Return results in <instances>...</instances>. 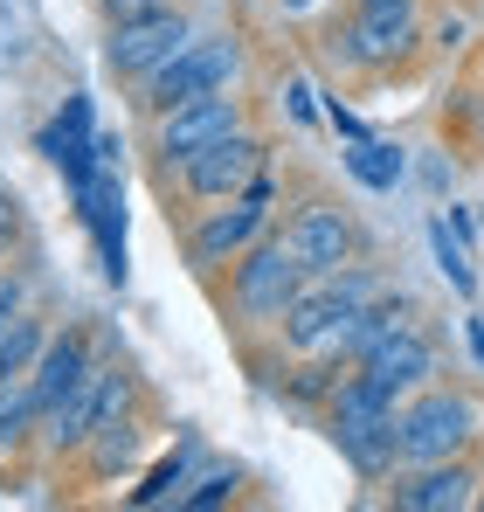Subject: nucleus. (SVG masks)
Wrapping results in <instances>:
<instances>
[{
  "instance_id": "f257e3e1",
  "label": "nucleus",
  "mask_w": 484,
  "mask_h": 512,
  "mask_svg": "<svg viewBox=\"0 0 484 512\" xmlns=\"http://www.w3.org/2000/svg\"><path fill=\"white\" fill-rule=\"evenodd\" d=\"M325 436L360 485H388L402 471V402L388 388H374L360 367L339 374V388L325 402Z\"/></svg>"
},
{
  "instance_id": "f03ea898",
  "label": "nucleus",
  "mask_w": 484,
  "mask_h": 512,
  "mask_svg": "<svg viewBox=\"0 0 484 512\" xmlns=\"http://www.w3.org/2000/svg\"><path fill=\"white\" fill-rule=\"evenodd\" d=\"M312 270L291 256V243L270 229V236H256L249 250L229 263V312H236L242 333H277V319H284V305L298 298V284H305Z\"/></svg>"
},
{
  "instance_id": "7ed1b4c3",
  "label": "nucleus",
  "mask_w": 484,
  "mask_h": 512,
  "mask_svg": "<svg viewBox=\"0 0 484 512\" xmlns=\"http://www.w3.org/2000/svg\"><path fill=\"white\" fill-rule=\"evenodd\" d=\"M277 229V180L270 167L256 173L249 187H242L236 201H215V208H201V222L187 229V263L208 277V270H222V263H236L256 236H270Z\"/></svg>"
},
{
  "instance_id": "20e7f679",
  "label": "nucleus",
  "mask_w": 484,
  "mask_h": 512,
  "mask_svg": "<svg viewBox=\"0 0 484 512\" xmlns=\"http://www.w3.org/2000/svg\"><path fill=\"white\" fill-rule=\"evenodd\" d=\"M194 42V14L187 7H153V14H132V21H104V70L118 84H146L153 70H166L180 49Z\"/></svg>"
},
{
  "instance_id": "39448f33",
  "label": "nucleus",
  "mask_w": 484,
  "mask_h": 512,
  "mask_svg": "<svg viewBox=\"0 0 484 512\" xmlns=\"http://www.w3.org/2000/svg\"><path fill=\"white\" fill-rule=\"evenodd\" d=\"M478 436V402L464 388H415L402 402V464H436V457H464Z\"/></svg>"
},
{
  "instance_id": "423d86ee",
  "label": "nucleus",
  "mask_w": 484,
  "mask_h": 512,
  "mask_svg": "<svg viewBox=\"0 0 484 512\" xmlns=\"http://www.w3.org/2000/svg\"><path fill=\"white\" fill-rule=\"evenodd\" d=\"M242 77V42H187L166 70H153L146 84H139V118H166L173 104H194V97H208V90H236Z\"/></svg>"
},
{
  "instance_id": "0eeeda50",
  "label": "nucleus",
  "mask_w": 484,
  "mask_h": 512,
  "mask_svg": "<svg viewBox=\"0 0 484 512\" xmlns=\"http://www.w3.org/2000/svg\"><path fill=\"white\" fill-rule=\"evenodd\" d=\"M415 42H422V21H415V14H367V7H353L346 21L325 28V49H332L346 70H360V77L402 70L408 56H415Z\"/></svg>"
},
{
  "instance_id": "6e6552de",
  "label": "nucleus",
  "mask_w": 484,
  "mask_h": 512,
  "mask_svg": "<svg viewBox=\"0 0 484 512\" xmlns=\"http://www.w3.org/2000/svg\"><path fill=\"white\" fill-rule=\"evenodd\" d=\"M291 256L312 270V277H332V270H346V263H367V229L339 208V201H298L291 215H284V229H277Z\"/></svg>"
},
{
  "instance_id": "1a4fd4ad",
  "label": "nucleus",
  "mask_w": 484,
  "mask_h": 512,
  "mask_svg": "<svg viewBox=\"0 0 484 512\" xmlns=\"http://www.w3.org/2000/svg\"><path fill=\"white\" fill-rule=\"evenodd\" d=\"M249 125V104H242L236 90H208V97H194V104H173L166 118H153V153H160V173L187 167L194 153H208L215 139H229Z\"/></svg>"
},
{
  "instance_id": "9d476101",
  "label": "nucleus",
  "mask_w": 484,
  "mask_h": 512,
  "mask_svg": "<svg viewBox=\"0 0 484 512\" xmlns=\"http://www.w3.org/2000/svg\"><path fill=\"white\" fill-rule=\"evenodd\" d=\"M263 167H270V139L242 125V132L215 139L208 153H194L187 167H173V173H180V194H187V201L215 208V201H236V194H242V187H249Z\"/></svg>"
},
{
  "instance_id": "9b49d317",
  "label": "nucleus",
  "mask_w": 484,
  "mask_h": 512,
  "mask_svg": "<svg viewBox=\"0 0 484 512\" xmlns=\"http://www.w3.org/2000/svg\"><path fill=\"white\" fill-rule=\"evenodd\" d=\"M353 367H360L374 388H388V395L402 402V395L429 388V381L443 374V353H436V333L415 319V326H395L388 340H374L367 353H360V360H353Z\"/></svg>"
},
{
  "instance_id": "f8f14e48",
  "label": "nucleus",
  "mask_w": 484,
  "mask_h": 512,
  "mask_svg": "<svg viewBox=\"0 0 484 512\" xmlns=\"http://www.w3.org/2000/svg\"><path fill=\"white\" fill-rule=\"evenodd\" d=\"M478 464L471 457H436V464H402L388 478V506L395 512H471L478 506Z\"/></svg>"
},
{
  "instance_id": "ddd939ff",
  "label": "nucleus",
  "mask_w": 484,
  "mask_h": 512,
  "mask_svg": "<svg viewBox=\"0 0 484 512\" xmlns=\"http://www.w3.org/2000/svg\"><path fill=\"white\" fill-rule=\"evenodd\" d=\"M104 374H111V360H97L90 374H77L49 409H42V423H35V443L49 450V457H77L83 443H90V429H97V409H104Z\"/></svg>"
},
{
  "instance_id": "4468645a",
  "label": "nucleus",
  "mask_w": 484,
  "mask_h": 512,
  "mask_svg": "<svg viewBox=\"0 0 484 512\" xmlns=\"http://www.w3.org/2000/svg\"><path fill=\"white\" fill-rule=\"evenodd\" d=\"M97 360H111V353L90 340L83 326H63V333H49V340H42V353H35V367H28V388H35V402L49 409V402H56V395H63L77 374H90Z\"/></svg>"
},
{
  "instance_id": "2eb2a0df",
  "label": "nucleus",
  "mask_w": 484,
  "mask_h": 512,
  "mask_svg": "<svg viewBox=\"0 0 484 512\" xmlns=\"http://www.w3.org/2000/svg\"><path fill=\"white\" fill-rule=\"evenodd\" d=\"M139 450H146V423H139V409H132V416H104V423L90 429L77 464H83V478L111 485V478H125V471L139 464Z\"/></svg>"
},
{
  "instance_id": "dca6fc26",
  "label": "nucleus",
  "mask_w": 484,
  "mask_h": 512,
  "mask_svg": "<svg viewBox=\"0 0 484 512\" xmlns=\"http://www.w3.org/2000/svg\"><path fill=\"white\" fill-rule=\"evenodd\" d=\"M42 340H49V319H42L35 305H21V312H7V319H0V388L28 381V367H35Z\"/></svg>"
},
{
  "instance_id": "f3484780",
  "label": "nucleus",
  "mask_w": 484,
  "mask_h": 512,
  "mask_svg": "<svg viewBox=\"0 0 484 512\" xmlns=\"http://www.w3.org/2000/svg\"><path fill=\"white\" fill-rule=\"evenodd\" d=\"M194 457H201V443H194V436H180V450H173V457H160V464L146 471V485L132 492V506H139V512L180 506V499H187V485H194Z\"/></svg>"
},
{
  "instance_id": "a211bd4d",
  "label": "nucleus",
  "mask_w": 484,
  "mask_h": 512,
  "mask_svg": "<svg viewBox=\"0 0 484 512\" xmlns=\"http://www.w3.org/2000/svg\"><path fill=\"white\" fill-rule=\"evenodd\" d=\"M346 173H353L360 187L388 194V187L402 180V146H388V139H353V153H346Z\"/></svg>"
},
{
  "instance_id": "6ab92c4d",
  "label": "nucleus",
  "mask_w": 484,
  "mask_h": 512,
  "mask_svg": "<svg viewBox=\"0 0 484 512\" xmlns=\"http://www.w3.org/2000/svg\"><path fill=\"white\" fill-rule=\"evenodd\" d=\"M35 423H42L35 388H28V381L0 388V457H7V450H21V443H35Z\"/></svg>"
},
{
  "instance_id": "aec40b11",
  "label": "nucleus",
  "mask_w": 484,
  "mask_h": 512,
  "mask_svg": "<svg viewBox=\"0 0 484 512\" xmlns=\"http://www.w3.org/2000/svg\"><path fill=\"white\" fill-rule=\"evenodd\" d=\"M429 243L443 256V277L471 298V291H478V270H471V250H464V236H457V215H436V222H429Z\"/></svg>"
},
{
  "instance_id": "412c9836",
  "label": "nucleus",
  "mask_w": 484,
  "mask_h": 512,
  "mask_svg": "<svg viewBox=\"0 0 484 512\" xmlns=\"http://www.w3.org/2000/svg\"><path fill=\"white\" fill-rule=\"evenodd\" d=\"M242 492V464H208L194 485H187V499L180 506L187 512H208V506H222V499H236Z\"/></svg>"
},
{
  "instance_id": "4be33fe9",
  "label": "nucleus",
  "mask_w": 484,
  "mask_h": 512,
  "mask_svg": "<svg viewBox=\"0 0 484 512\" xmlns=\"http://www.w3.org/2000/svg\"><path fill=\"white\" fill-rule=\"evenodd\" d=\"M21 243H28V222H21V201H14V194H0V263H7L14 250H21Z\"/></svg>"
},
{
  "instance_id": "5701e85b",
  "label": "nucleus",
  "mask_w": 484,
  "mask_h": 512,
  "mask_svg": "<svg viewBox=\"0 0 484 512\" xmlns=\"http://www.w3.org/2000/svg\"><path fill=\"white\" fill-rule=\"evenodd\" d=\"M21 305H28V277L0 263V319H7V312H21Z\"/></svg>"
},
{
  "instance_id": "b1692460",
  "label": "nucleus",
  "mask_w": 484,
  "mask_h": 512,
  "mask_svg": "<svg viewBox=\"0 0 484 512\" xmlns=\"http://www.w3.org/2000/svg\"><path fill=\"white\" fill-rule=\"evenodd\" d=\"M464 35H471V28H464V14H443V21L429 28V42H436L443 56H450V49H464Z\"/></svg>"
},
{
  "instance_id": "393cba45",
  "label": "nucleus",
  "mask_w": 484,
  "mask_h": 512,
  "mask_svg": "<svg viewBox=\"0 0 484 512\" xmlns=\"http://www.w3.org/2000/svg\"><path fill=\"white\" fill-rule=\"evenodd\" d=\"M153 7H166V0H97L104 21H132V14H153Z\"/></svg>"
},
{
  "instance_id": "a878e982",
  "label": "nucleus",
  "mask_w": 484,
  "mask_h": 512,
  "mask_svg": "<svg viewBox=\"0 0 484 512\" xmlns=\"http://www.w3.org/2000/svg\"><path fill=\"white\" fill-rule=\"evenodd\" d=\"M353 7H367V14H415V0H353Z\"/></svg>"
},
{
  "instance_id": "bb28decb",
  "label": "nucleus",
  "mask_w": 484,
  "mask_h": 512,
  "mask_svg": "<svg viewBox=\"0 0 484 512\" xmlns=\"http://www.w3.org/2000/svg\"><path fill=\"white\" fill-rule=\"evenodd\" d=\"M277 7H284V14H305V7H319V0H277Z\"/></svg>"
},
{
  "instance_id": "cd10ccee",
  "label": "nucleus",
  "mask_w": 484,
  "mask_h": 512,
  "mask_svg": "<svg viewBox=\"0 0 484 512\" xmlns=\"http://www.w3.org/2000/svg\"><path fill=\"white\" fill-rule=\"evenodd\" d=\"M471 346H478V360H484V319H471Z\"/></svg>"
},
{
  "instance_id": "c85d7f7f",
  "label": "nucleus",
  "mask_w": 484,
  "mask_h": 512,
  "mask_svg": "<svg viewBox=\"0 0 484 512\" xmlns=\"http://www.w3.org/2000/svg\"><path fill=\"white\" fill-rule=\"evenodd\" d=\"M242 7H256V0H242Z\"/></svg>"
},
{
  "instance_id": "c756f323",
  "label": "nucleus",
  "mask_w": 484,
  "mask_h": 512,
  "mask_svg": "<svg viewBox=\"0 0 484 512\" xmlns=\"http://www.w3.org/2000/svg\"><path fill=\"white\" fill-rule=\"evenodd\" d=\"M0 194H7V187H0Z\"/></svg>"
}]
</instances>
